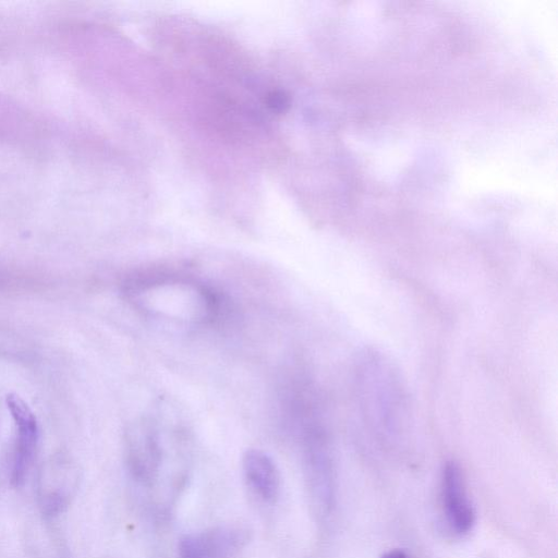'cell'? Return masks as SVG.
I'll list each match as a JSON object with an SVG mask.
<instances>
[{"instance_id": "6da1fadb", "label": "cell", "mask_w": 558, "mask_h": 558, "mask_svg": "<svg viewBox=\"0 0 558 558\" xmlns=\"http://www.w3.org/2000/svg\"><path fill=\"white\" fill-rule=\"evenodd\" d=\"M249 541V531L239 526H218L185 536L179 558H234Z\"/></svg>"}, {"instance_id": "3957f363", "label": "cell", "mask_w": 558, "mask_h": 558, "mask_svg": "<svg viewBox=\"0 0 558 558\" xmlns=\"http://www.w3.org/2000/svg\"><path fill=\"white\" fill-rule=\"evenodd\" d=\"M442 500L448 525L458 535H466L476 523L464 473L454 463H447L442 473Z\"/></svg>"}, {"instance_id": "8992f818", "label": "cell", "mask_w": 558, "mask_h": 558, "mask_svg": "<svg viewBox=\"0 0 558 558\" xmlns=\"http://www.w3.org/2000/svg\"><path fill=\"white\" fill-rule=\"evenodd\" d=\"M381 558H408V556L403 551L394 550L387 552Z\"/></svg>"}, {"instance_id": "277c9868", "label": "cell", "mask_w": 558, "mask_h": 558, "mask_svg": "<svg viewBox=\"0 0 558 558\" xmlns=\"http://www.w3.org/2000/svg\"><path fill=\"white\" fill-rule=\"evenodd\" d=\"M242 466L252 492L266 503L275 502L281 491V475L274 460L262 451L250 450Z\"/></svg>"}, {"instance_id": "5b68a950", "label": "cell", "mask_w": 558, "mask_h": 558, "mask_svg": "<svg viewBox=\"0 0 558 558\" xmlns=\"http://www.w3.org/2000/svg\"><path fill=\"white\" fill-rule=\"evenodd\" d=\"M265 104L274 113H284L290 106V97L284 91H272L265 96Z\"/></svg>"}, {"instance_id": "7a4b0ae2", "label": "cell", "mask_w": 558, "mask_h": 558, "mask_svg": "<svg viewBox=\"0 0 558 558\" xmlns=\"http://www.w3.org/2000/svg\"><path fill=\"white\" fill-rule=\"evenodd\" d=\"M6 404L17 427V443L12 466L11 481L20 487L32 465L36 446L39 442V426L34 412L17 394H9Z\"/></svg>"}]
</instances>
